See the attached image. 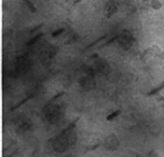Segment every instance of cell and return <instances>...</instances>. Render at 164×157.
<instances>
[{
    "instance_id": "5",
    "label": "cell",
    "mask_w": 164,
    "mask_h": 157,
    "mask_svg": "<svg viewBox=\"0 0 164 157\" xmlns=\"http://www.w3.org/2000/svg\"><path fill=\"white\" fill-rule=\"evenodd\" d=\"M63 32H64V28H60V29H57V32H56V33H53V36L55 37V36L60 35L61 33H63Z\"/></svg>"
},
{
    "instance_id": "6",
    "label": "cell",
    "mask_w": 164,
    "mask_h": 157,
    "mask_svg": "<svg viewBox=\"0 0 164 157\" xmlns=\"http://www.w3.org/2000/svg\"><path fill=\"white\" fill-rule=\"evenodd\" d=\"M157 100H158V101H162V102H164V97H160V98H157Z\"/></svg>"
},
{
    "instance_id": "3",
    "label": "cell",
    "mask_w": 164,
    "mask_h": 157,
    "mask_svg": "<svg viewBox=\"0 0 164 157\" xmlns=\"http://www.w3.org/2000/svg\"><path fill=\"white\" fill-rule=\"evenodd\" d=\"M164 89V82L161 84V86H158V88H156L155 90H152L150 93H147V95H153V94H156V93H158V92H161L162 90Z\"/></svg>"
},
{
    "instance_id": "1",
    "label": "cell",
    "mask_w": 164,
    "mask_h": 157,
    "mask_svg": "<svg viewBox=\"0 0 164 157\" xmlns=\"http://www.w3.org/2000/svg\"><path fill=\"white\" fill-rule=\"evenodd\" d=\"M79 119H80V118H77V119H75V120H74V121L72 122V123H70V125H69V126H68V127H66V128L65 129H63V130H62V131H61V134H60V135L58 136H62V135H64L65 132H66V131H69V130H71L72 128H73V127H74V126H75V125H77V122H78V120Z\"/></svg>"
},
{
    "instance_id": "4",
    "label": "cell",
    "mask_w": 164,
    "mask_h": 157,
    "mask_svg": "<svg viewBox=\"0 0 164 157\" xmlns=\"http://www.w3.org/2000/svg\"><path fill=\"white\" fill-rule=\"evenodd\" d=\"M25 1H26V5H27V6H28V7H29V9H30L32 11H35V8L33 7V5H32V2H30L29 0H25Z\"/></svg>"
},
{
    "instance_id": "2",
    "label": "cell",
    "mask_w": 164,
    "mask_h": 157,
    "mask_svg": "<svg viewBox=\"0 0 164 157\" xmlns=\"http://www.w3.org/2000/svg\"><path fill=\"white\" fill-rule=\"evenodd\" d=\"M120 114H121L120 110H117V111L113 112L111 114H108L107 117H106V119H107L108 121H113V120H114V119H116V118H117V117H118V116H119Z\"/></svg>"
}]
</instances>
